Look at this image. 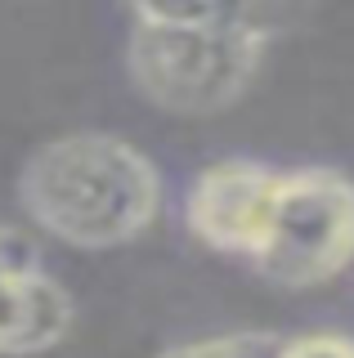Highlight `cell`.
Segmentation results:
<instances>
[{
	"label": "cell",
	"mask_w": 354,
	"mask_h": 358,
	"mask_svg": "<svg viewBox=\"0 0 354 358\" xmlns=\"http://www.w3.org/2000/svg\"><path fill=\"white\" fill-rule=\"evenodd\" d=\"M354 260V179L327 166L283 171L251 268L283 291L323 287Z\"/></svg>",
	"instance_id": "3957f363"
},
{
	"label": "cell",
	"mask_w": 354,
	"mask_h": 358,
	"mask_svg": "<svg viewBox=\"0 0 354 358\" xmlns=\"http://www.w3.org/2000/svg\"><path fill=\"white\" fill-rule=\"evenodd\" d=\"M278 179L283 171L264 162H247V157L206 166L184 197V220H189L193 238L206 242L211 251L251 260L264 238V224H269Z\"/></svg>",
	"instance_id": "277c9868"
},
{
	"label": "cell",
	"mask_w": 354,
	"mask_h": 358,
	"mask_svg": "<svg viewBox=\"0 0 354 358\" xmlns=\"http://www.w3.org/2000/svg\"><path fill=\"white\" fill-rule=\"evenodd\" d=\"M31 224L76 251L135 242L162 210V175L135 143L104 130H76L41 143L18 175Z\"/></svg>",
	"instance_id": "6da1fadb"
},
{
	"label": "cell",
	"mask_w": 354,
	"mask_h": 358,
	"mask_svg": "<svg viewBox=\"0 0 354 358\" xmlns=\"http://www.w3.org/2000/svg\"><path fill=\"white\" fill-rule=\"evenodd\" d=\"M269 41L251 27L135 18L126 72L153 108L171 117H215L256 85Z\"/></svg>",
	"instance_id": "7a4b0ae2"
},
{
	"label": "cell",
	"mask_w": 354,
	"mask_h": 358,
	"mask_svg": "<svg viewBox=\"0 0 354 358\" xmlns=\"http://www.w3.org/2000/svg\"><path fill=\"white\" fill-rule=\"evenodd\" d=\"M278 350H283L278 331H225V336L171 345L157 358H278Z\"/></svg>",
	"instance_id": "52a82bcc"
},
{
	"label": "cell",
	"mask_w": 354,
	"mask_h": 358,
	"mask_svg": "<svg viewBox=\"0 0 354 358\" xmlns=\"http://www.w3.org/2000/svg\"><path fill=\"white\" fill-rule=\"evenodd\" d=\"M68 287L41 264L23 233L0 224V358H36L72 331Z\"/></svg>",
	"instance_id": "5b68a950"
},
{
	"label": "cell",
	"mask_w": 354,
	"mask_h": 358,
	"mask_svg": "<svg viewBox=\"0 0 354 358\" xmlns=\"http://www.w3.org/2000/svg\"><path fill=\"white\" fill-rule=\"evenodd\" d=\"M135 18L153 22H215V27H251L278 36L301 0H126Z\"/></svg>",
	"instance_id": "8992f818"
},
{
	"label": "cell",
	"mask_w": 354,
	"mask_h": 358,
	"mask_svg": "<svg viewBox=\"0 0 354 358\" xmlns=\"http://www.w3.org/2000/svg\"><path fill=\"white\" fill-rule=\"evenodd\" d=\"M278 358H354V336H346V331H301V336H283Z\"/></svg>",
	"instance_id": "ba28073f"
}]
</instances>
